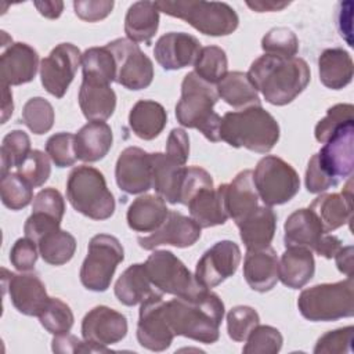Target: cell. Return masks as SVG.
Returning a JSON list of instances; mask_svg holds the SVG:
<instances>
[{"label":"cell","mask_w":354,"mask_h":354,"mask_svg":"<svg viewBox=\"0 0 354 354\" xmlns=\"http://www.w3.org/2000/svg\"><path fill=\"white\" fill-rule=\"evenodd\" d=\"M220 140L234 148L267 153L279 140V124L261 105L224 113L220 124Z\"/></svg>","instance_id":"3"},{"label":"cell","mask_w":354,"mask_h":354,"mask_svg":"<svg viewBox=\"0 0 354 354\" xmlns=\"http://www.w3.org/2000/svg\"><path fill=\"white\" fill-rule=\"evenodd\" d=\"M79 105L88 122H105L115 112L116 94L108 83L83 79L79 88Z\"/></svg>","instance_id":"25"},{"label":"cell","mask_w":354,"mask_h":354,"mask_svg":"<svg viewBox=\"0 0 354 354\" xmlns=\"http://www.w3.org/2000/svg\"><path fill=\"white\" fill-rule=\"evenodd\" d=\"M166 155L176 163L184 166L189 156V137L184 129H173L167 137Z\"/></svg>","instance_id":"58"},{"label":"cell","mask_w":354,"mask_h":354,"mask_svg":"<svg viewBox=\"0 0 354 354\" xmlns=\"http://www.w3.org/2000/svg\"><path fill=\"white\" fill-rule=\"evenodd\" d=\"M66 198L72 207L91 220H106L115 212V198L104 174L93 166H76L66 181Z\"/></svg>","instance_id":"6"},{"label":"cell","mask_w":354,"mask_h":354,"mask_svg":"<svg viewBox=\"0 0 354 354\" xmlns=\"http://www.w3.org/2000/svg\"><path fill=\"white\" fill-rule=\"evenodd\" d=\"M51 347L54 353H105L108 351V348L104 347H98L94 344H90L88 342H82L79 337L65 333V335H55L53 342H51Z\"/></svg>","instance_id":"57"},{"label":"cell","mask_w":354,"mask_h":354,"mask_svg":"<svg viewBox=\"0 0 354 354\" xmlns=\"http://www.w3.org/2000/svg\"><path fill=\"white\" fill-rule=\"evenodd\" d=\"M113 142L112 129L104 120L86 123L75 134L76 156L82 162H97L105 158Z\"/></svg>","instance_id":"26"},{"label":"cell","mask_w":354,"mask_h":354,"mask_svg":"<svg viewBox=\"0 0 354 354\" xmlns=\"http://www.w3.org/2000/svg\"><path fill=\"white\" fill-rule=\"evenodd\" d=\"M201 230L194 218L176 210H169L163 224L149 235L138 236L137 242L145 250H153L162 245L188 248L201 238Z\"/></svg>","instance_id":"18"},{"label":"cell","mask_w":354,"mask_h":354,"mask_svg":"<svg viewBox=\"0 0 354 354\" xmlns=\"http://www.w3.org/2000/svg\"><path fill=\"white\" fill-rule=\"evenodd\" d=\"M259 199L267 206L289 202L300 189V178L292 165L279 156L261 158L253 171Z\"/></svg>","instance_id":"10"},{"label":"cell","mask_w":354,"mask_h":354,"mask_svg":"<svg viewBox=\"0 0 354 354\" xmlns=\"http://www.w3.org/2000/svg\"><path fill=\"white\" fill-rule=\"evenodd\" d=\"M159 11L185 21L198 32L218 37L231 35L239 25L235 10L220 1L160 0L155 1Z\"/></svg>","instance_id":"5"},{"label":"cell","mask_w":354,"mask_h":354,"mask_svg":"<svg viewBox=\"0 0 354 354\" xmlns=\"http://www.w3.org/2000/svg\"><path fill=\"white\" fill-rule=\"evenodd\" d=\"M354 106L351 104H336L326 111V116L321 119L314 130L318 142H326L339 129L348 123H354Z\"/></svg>","instance_id":"48"},{"label":"cell","mask_w":354,"mask_h":354,"mask_svg":"<svg viewBox=\"0 0 354 354\" xmlns=\"http://www.w3.org/2000/svg\"><path fill=\"white\" fill-rule=\"evenodd\" d=\"M245 354H277L283 343L281 332L270 325H257L245 340Z\"/></svg>","instance_id":"46"},{"label":"cell","mask_w":354,"mask_h":354,"mask_svg":"<svg viewBox=\"0 0 354 354\" xmlns=\"http://www.w3.org/2000/svg\"><path fill=\"white\" fill-rule=\"evenodd\" d=\"M3 87V101H1V123H6L8 118L12 115L14 104H12V93L10 91L8 86Z\"/></svg>","instance_id":"63"},{"label":"cell","mask_w":354,"mask_h":354,"mask_svg":"<svg viewBox=\"0 0 354 354\" xmlns=\"http://www.w3.org/2000/svg\"><path fill=\"white\" fill-rule=\"evenodd\" d=\"M169 209L166 201L159 195H141L127 209L129 227L137 232H153L166 220Z\"/></svg>","instance_id":"30"},{"label":"cell","mask_w":354,"mask_h":354,"mask_svg":"<svg viewBox=\"0 0 354 354\" xmlns=\"http://www.w3.org/2000/svg\"><path fill=\"white\" fill-rule=\"evenodd\" d=\"M306 188L311 194H321L326 189L336 187L339 184V180L329 176L319 165L317 153L313 155L308 160L307 170H306Z\"/></svg>","instance_id":"55"},{"label":"cell","mask_w":354,"mask_h":354,"mask_svg":"<svg viewBox=\"0 0 354 354\" xmlns=\"http://www.w3.org/2000/svg\"><path fill=\"white\" fill-rule=\"evenodd\" d=\"M317 153L321 167L332 177L340 180L351 174L354 166V123L339 129Z\"/></svg>","instance_id":"19"},{"label":"cell","mask_w":354,"mask_h":354,"mask_svg":"<svg viewBox=\"0 0 354 354\" xmlns=\"http://www.w3.org/2000/svg\"><path fill=\"white\" fill-rule=\"evenodd\" d=\"M241 263V249L232 241H218L198 260L195 279L206 289L216 288L232 277Z\"/></svg>","instance_id":"14"},{"label":"cell","mask_w":354,"mask_h":354,"mask_svg":"<svg viewBox=\"0 0 354 354\" xmlns=\"http://www.w3.org/2000/svg\"><path fill=\"white\" fill-rule=\"evenodd\" d=\"M218 100L213 84L188 72L181 83V97L176 105L177 122L188 129L199 130L209 141H220L221 116L213 111Z\"/></svg>","instance_id":"4"},{"label":"cell","mask_w":354,"mask_h":354,"mask_svg":"<svg viewBox=\"0 0 354 354\" xmlns=\"http://www.w3.org/2000/svg\"><path fill=\"white\" fill-rule=\"evenodd\" d=\"M152 158V188L156 195L166 202L176 205L180 198V188L185 171V166H181L171 160L166 153L155 152Z\"/></svg>","instance_id":"31"},{"label":"cell","mask_w":354,"mask_h":354,"mask_svg":"<svg viewBox=\"0 0 354 354\" xmlns=\"http://www.w3.org/2000/svg\"><path fill=\"white\" fill-rule=\"evenodd\" d=\"M147 274L155 289L177 297H194L206 290L198 283L195 275L170 250H155L144 263Z\"/></svg>","instance_id":"9"},{"label":"cell","mask_w":354,"mask_h":354,"mask_svg":"<svg viewBox=\"0 0 354 354\" xmlns=\"http://www.w3.org/2000/svg\"><path fill=\"white\" fill-rule=\"evenodd\" d=\"M46 153L57 167L73 166L77 160L75 151V134L66 131L53 134L46 142Z\"/></svg>","instance_id":"50"},{"label":"cell","mask_w":354,"mask_h":354,"mask_svg":"<svg viewBox=\"0 0 354 354\" xmlns=\"http://www.w3.org/2000/svg\"><path fill=\"white\" fill-rule=\"evenodd\" d=\"M83 79L97 80L111 84L115 82L116 66L112 53L106 46L90 47L82 54Z\"/></svg>","instance_id":"39"},{"label":"cell","mask_w":354,"mask_h":354,"mask_svg":"<svg viewBox=\"0 0 354 354\" xmlns=\"http://www.w3.org/2000/svg\"><path fill=\"white\" fill-rule=\"evenodd\" d=\"M297 307L300 314L313 322H328L353 317V277L333 283L314 285L301 290L297 297Z\"/></svg>","instance_id":"7"},{"label":"cell","mask_w":354,"mask_h":354,"mask_svg":"<svg viewBox=\"0 0 354 354\" xmlns=\"http://www.w3.org/2000/svg\"><path fill=\"white\" fill-rule=\"evenodd\" d=\"M123 259L124 250L116 236L108 234L94 235L88 242L87 256L80 267L82 285L93 292H105Z\"/></svg>","instance_id":"8"},{"label":"cell","mask_w":354,"mask_h":354,"mask_svg":"<svg viewBox=\"0 0 354 354\" xmlns=\"http://www.w3.org/2000/svg\"><path fill=\"white\" fill-rule=\"evenodd\" d=\"M30 138L24 130H11L1 141L0 160L1 176L12 167H18L30 152Z\"/></svg>","instance_id":"42"},{"label":"cell","mask_w":354,"mask_h":354,"mask_svg":"<svg viewBox=\"0 0 354 354\" xmlns=\"http://www.w3.org/2000/svg\"><path fill=\"white\" fill-rule=\"evenodd\" d=\"M50 156L39 149H32L25 160L17 167V173L22 176L33 188L41 187L50 177Z\"/></svg>","instance_id":"49"},{"label":"cell","mask_w":354,"mask_h":354,"mask_svg":"<svg viewBox=\"0 0 354 354\" xmlns=\"http://www.w3.org/2000/svg\"><path fill=\"white\" fill-rule=\"evenodd\" d=\"M152 283L147 274L145 266L141 263L131 264L127 267L118 281L115 282V296L124 306L141 304L147 297L153 295L156 290L152 289Z\"/></svg>","instance_id":"36"},{"label":"cell","mask_w":354,"mask_h":354,"mask_svg":"<svg viewBox=\"0 0 354 354\" xmlns=\"http://www.w3.org/2000/svg\"><path fill=\"white\" fill-rule=\"evenodd\" d=\"M353 71L354 66L350 54L340 47L326 48L318 57L319 80L328 88L340 90L350 84Z\"/></svg>","instance_id":"33"},{"label":"cell","mask_w":354,"mask_h":354,"mask_svg":"<svg viewBox=\"0 0 354 354\" xmlns=\"http://www.w3.org/2000/svg\"><path fill=\"white\" fill-rule=\"evenodd\" d=\"M342 246H343L342 241L336 235H330V234L326 232V234H324V236L321 238V241L315 246L314 252L318 256H322L325 259H332L342 249Z\"/></svg>","instance_id":"59"},{"label":"cell","mask_w":354,"mask_h":354,"mask_svg":"<svg viewBox=\"0 0 354 354\" xmlns=\"http://www.w3.org/2000/svg\"><path fill=\"white\" fill-rule=\"evenodd\" d=\"M1 271L4 292H8L12 306L24 315L39 317L50 300L41 279L36 274H14L6 268Z\"/></svg>","instance_id":"15"},{"label":"cell","mask_w":354,"mask_h":354,"mask_svg":"<svg viewBox=\"0 0 354 354\" xmlns=\"http://www.w3.org/2000/svg\"><path fill=\"white\" fill-rule=\"evenodd\" d=\"M39 249L36 242H33L30 238H19L15 241L10 250V261L11 264L21 272H28L35 268V264L37 261Z\"/></svg>","instance_id":"53"},{"label":"cell","mask_w":354,"mask_h":354,"mask_svg":"<svg viewBox=\"0 0 354 354\" xmlns=\"http://www.w3.org/2000/svg\"><path fill=\"white\" fill-rule=\"evenodd\" d=\"M33 4L37 11L48 19H57L64 10L62 1H35Z\"/></svg>","instance_id":"61"},{"label":"cell","mask_w":354,"mask_h":354,"mask_svg":"<svg viewBox=\"0 0 354 354\" xmlns=\"http://www.w3.org/2000/svg\"><path fill=\"white\" fill-rule=\"evenodd\" d=\"M115 3L112 0H75L73 8L75 14L86 22H97L106 18Z\"/></svg>","instance_id":"56"},{"label":"cell","mask_w":354,"mask_h":354,"mask_svg":"<svg viewBox=\"0 0 354 354\" xmlns=\"http://www.w3.org/2000/svg\"><path fill=\"white\" fill-rule=\"evenodd\" d=\"M261 48L268 55L293 58L299 51V39L288 28H272L263 36Z\"/></svg>","instance_id":"45"},{"label":"cell","mask_w":354,"mask_h":354,"mask_svg":"<svg viewBox=\"0 0 354 354\" xmlns=\"http://www.w3.org/2000/svg\"><path fill=\"white\" fill-rule=\"evenodd\" d=\"M278 256L271 248L248 250L243 260V277L250 289L264 293L278 282Z\"/></svg>","instance_id":"24"},{"label":"cell","mask_w":354,"mask_h":354,"mask_svg":"<svg viewBox=\"0 0 354 354\" xmlns=\"http://www.w3.org/2000/svg\"><path fill=\"white\" fill-rule=\"evenodd\" d=\"M354 326L348 325L322 335L314 347L315 354H344L353 351Z\"/></svg>","instance_id":"51"},{"label":"cell","mask_w":354,"mask_h":354,"mask_svg":"<svg viewBox=\"0 0 354 354\" xmlns=\"http://www.w3.org/2000/svg\"><path fill=\"white\" fill-rule=\"evenodd\" d=\"M236 225L248 250L263 249L272 242L277 230V214L271 206H257L253 213Z\"/></svg>","instance_id":"29"},{"label":"cell","mask_w":354,"mask_h":354,"mask_svg":"<svg viewBox=\"0 0 354 354\" xmlns=\"http://www.w3.org/2000/svg\"><path fill=\"white\" fill-rule=\"evenodd\" d=\"M289 1H275V0H254L246 1V6L250 7L256 12H266V11H281L288 7Z\"/></svg>","instance_id":"62"},{"label":"cell","mask_w":354,"mask_h":354,"mask_svg":"<svg viewBox=\"0 0 354 354\" xmlns=\"http://www.w3.org/2000/svg\"><path fill=\"white\" fill-rule=\"evenodd\" d=\"M201 48L195 36L185 32H169L155 43L153 55L165 71H177L194 65Z\"/></svg>","instance_id":"20"},{"label":"cell","mask_w":354,"mask_h":354,"mask_svg":"<svg viewBox=\"0 0 354 354\" xmlns=\"http://www.w3.org/2000/svg\"><path fill=\"white\" fill-rule=\"evenodd\" d=\"M36 245L41 259L51 266L66 264L76 250L75 236L61 228L47 232L36 242Z\"/></svg>","instance_id":"38"},{"label":"cell","mask_w":354,"mask_h":354,"mask_svg":"<svg viewBox=\"0 0 354 354\" xmlns=\"http://www.w3.org/2000/svg\"><path fill=\"white\" fill-rule=\"evenodd\" d=\"M165 317L174 336H184L212 344L220 337L224 303L210 289L194 297H177L165 301Z\"/></svg>","instance_id":"1"},{"label":"cell","mask_w":354,"mask_h":354,"mask_svg":"<svg viewBox=\"0 0 354 354\" xmlns=\"http://www.w3.org/2000/svg\"><path fill=\"white\" fill-rule=\"evenodd\" d=\"M191 218L201 227L209 228L221 225L227 221L223 199L214 185L201 188L187 203Z\"/></svg>","instance_id":"35"},{"label":"cell","mask_w":354,"mask_h":354,"mask_svg":"<svg viewBox=\"0 0 354 354\" xmlns=\"http://www.w3.org/2000/svg\"><path fill=\"white\" fill-rule=\"evenodd\" d=\"M285 246L307 248L311 252L315 249L324 234V227L318 217L307 207L297 209L288 216L283 225Z\"/></svg>","instance_id":"28"},{"label":"cell","mask_w":354,"mask_h":354,"mask_svg":"<svg viewBox=\"0 0 354 354\" xmlns=\"http://www.w3.org/2000/svg\"><path fill=\"white\" fill-rule=\"evenodd\" d=\"M32 212L44 213L62 221L65 213V201L61 192L53 187L44 188L33 198Z\"/></svg>","instance_id":"54"},{"label":"cell","mask_w":354,"mask_h":354,"mask_svg":"<svg viewBox=\"0 0 354 354\" xmlns=\"http://www.w3.org/2000/svg\"><path fill=\"white\" fill-rule=\"evenodd\" d=\"M216 90L218 97L232 108L239 109L260 105L259 91L245 72H227V75L217 83Z\"/></svg>","instance_id":"37"},{"label":"cell","mask_w":354,"mask_h":354,"mask_svg":"<svg viewBox=\"0 0 354 354\" xmlns=\"http://www.w3.org/2000/svg\"><path fill=\"white\" fill-rule=\"evenodd\" d=\"M214 185L213 184V178L212 176L202 167L199 166H189L185 167L184 171V177H183V183H181V188H180V198H178V203L185 205L188 203V201L203 187H210Z\"/></svg>","instance_id":"52"},{"label":"cell","mask_w":354,"mask_h":354,"mask_svg":"<svg viewBox=\"0 0 354 354\" xmlns=\"http://www.w3.org/2000/svg\"><path fill=\"white\" fill-rule=\"evenodd\" d=\"M248 76L268 104L282 106L304 91L311 72L303 58L264 54L252 62Z\"/></svg>","instance_id":"2"},{"label":"cell","mask_w":354,"mask_h":354,"mask_svg":"<svg viewBox=\"0 0 354 354\" xmlns=\"http://www.w3.org/2000/svg\"><path fill=\"white\" fill-rule=\"evenodd\" d=\"M308 209L318 217L325 232L348 224L353 217L351 180L347 181L340 194H322L317 196Z\"/></svg>","instance_id":"23"},{"label":"cell","mask_w":354,"mask_h":354,"mask_svg":"<svg viewBox=\"0 0 354 354\" xmlns=\"http://www.w3.org/2000/svg\"><path fill=\"white\" fill-rule=\"evenodd\" d=\"M259 324L260 317L250 306H235L227 314V332L234 342H245Z\"/></svg>","instance_id":"47"},{"label":"cell","mask_w":354,"mask_h":354,"mask_svg":"<svg viewBox=\"0 0 354 354\" xmlns=\"http://www.w3.org/2000/svg\"><path fill=\"white\" fill-rule=\"evenodd\" d=\"M227 54L221 47L217 46L202 47L194 62V72L210 84L218 83L227 75Z\"/></svg>","instance_id":"40"},{"label":"cell","mask_w":354,"mask_h":354,"mask_svg":"<svg viewBox=\"0 0 354 354\" xmlns=\"http://www.w3.org/2000/svg\"><path fill=\"white\" fill-rule=\"evenodd\" d=\"M353 254H354V248L348 245V246H342V249L335 256L337 270L343 272L346 277H353Z\"/></svg>","instance_id":"60"},{"label":"cell","mask_w":354,"mask_h":354,"mask_svg":"<svg viewBox=\"0 0 354 354\" xmlns=\"http://www.w3.org/2000/svg\"><path fill=\"white\" fill-rule=\"evenodd\" d=\"M127 335L126 317L106 306L91 308L82 321V336L90 344L104 347L115 344Z\"/></svg>","instance_id":"17"},{"label":"cell","mask_w":354,"mask_h":354,"mask_svg":"<svg viewBox=\"0 0 354 354\" xmlns=\"http://www.w3.org/2000/svg\"><path fill=\"white\" fill-rule=\"evenodd\" d=\"M1 202L11 210L26 207L33 199V187L18 173L8 171L0 180Z\"/></svg>","instance_id":"41"},{"label":"cell","mask_w":354,"mask_h":354,"mask_svg":"<svg viewBox=\"0 0 354 354\" xmlns=\"http://www.w3.org/2000/svg\"><path fill=\"white\" fill-rule=\"evenodd\" d=\"M217 189L227 216L231 217L235 224L245 220L259 206V195L252 170L239 171L231 183L221 184Z\"/></svg>","instance_id":"21"},{"label":"cell","mask_w":354,"mask_h":354,"mask_svg":"<svg viewBox=\"0 0 354 354\" xmlns=\"http://www.w3.org/2000/svg\"><path fill=\"white\" fill-rule=\"evenodd\" d=\"M82 64V53L72 43L55 46L40 61V80L47 93L62 98Z\"/></svg>","instance_id":"12"},{"label":"cell","mask_w":354,"mask_h":354,"mask_svg":"<svg viewBox=\"0 0 354 354\" xmlns=\"http://www.w3.org/2000/svg\"><path fill=\"white\" fill-rule=\"evenodd\" d=\"M314 254L307 248H286L278 263V279L290 289H300L307 285L314 277Z\"/></svg>","instance_id":"27"},{"label":"cell","mask_w":354,"mask_h":354,"mask_svg":"<svg viewBox=\"0 0 354 354\" xmlns=\"http://www.w3.org/2000/svg\"><path fill=\"white\" fill-rule=\"evenodd\" d=\"M54 108L43 97L28 100L22 108V122L33 134H44L54 124Z\"/></svg>","instance_id":"43"},{"label":"cell","mask_w":354,"mask_h":354,"mask_svg":"<svg viewBox=\"0 0 354 354\" xmlns=\"http://www.w3.org/2000/svg\"><path fill=\"white\" fill-rule=\"evenodd\" d=\"M118 187L130 195L144 194L152 188V158L138 147L124 148L115 166Z\"/></svg>","instance_id":"16"},{"label":"cell","mask_w":354,"mask_h":354,"mask_svg":"<svg viewBox=\"0 0 354 354\" xmlns=\"http://www.w3.org/2000/svg\"><path fill=\"white\" fill-rule=\"evenodd\" d=\"M39 66L37 51L26 43L10 44L0 57L1 86H21L35 79Z\"/></svg>","instance_id":"22"},{"label":"cell","mask_w":354,"mask_h":354,"mask_svg":"<svg viewBox=\"0 0 354 354\" xmlns=\"http://www.w3.org/2000/svg\"><path fill=\"white\" fill-rule=\"evenodd\" d=\"M159 28V10L155 1L133 3L124 17V33L134 43L149 44Z\"/></svg>","instance_id":"32"},{"label":"cell","mask_w":354,"mask_h":354,"mask_svg":"<svg viewBox=\"0 0 354 354\" xmlns=\"http://www.w3.org/2000/svg\"><path fill=\"white\" fill-rule=\"evenodd\" d=\"M41 326L51 335H65L73 326V313L71 307L58 297H50L47 306L39 315Z\"/></svg>","instance_id":"44"},{"label":"cell","mask_w":354,"mask_h":354,"mask_svg":"<svg viewBox=\"0 0 354 354\" xmlns=\"http://www.w3.org/2000/svg\"><path fill=\"white\" fill-rule=\"evenodd\" d=\"M113 55L116 75L115 82L127 90L147 88L153 79V64L137 43L120 37L106 44Z\"/></svg>","instance_id":"11"},{"label":"cell","mask_w":354,"mask_h":354,"mask_svg":"<svg viewBox=\"0 0 354 354\" xmlns=\"http://www.w3.org/2000/svg\"><path fill=\"white\" fill-rule=\"evenodd\" d=\"M167 123L165 108L152 100L137 101L129 113V126L133 133L145 141L156 138Z\"/></svg>","instance_id":"34"},{"label":"cell","mask_w":354,"mask_h":354,"mask_svg":"<svg viewBox=\"0 0 354 354\" xmlns=\"http://www.w3.org/2000/svg\"><path fill=\"white\" fill-rule=\"evenodd\" d=\"M162 292H155L140 304L137 322V340L141 347L151 351H165L170 347L174 333L165 317Z\"/></svg>","instance_id":"13"}]
</instances>
